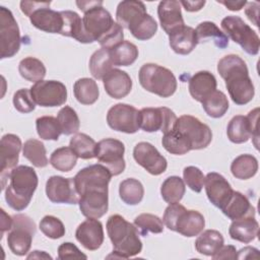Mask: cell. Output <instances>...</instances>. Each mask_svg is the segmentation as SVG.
Returning a JSON list of instances; mask_svg holds the SVG:
<instances>
[{
    "label": "cell",
    "mask_w": 260,
    "mask_h": 260,
    "mask_svg": "<svg viewBox=\"0 0 260 260\" xmlns=\"http://www.w3.org/2000/svg\"><path fill=\"white\" fill-rule=\"evenodd\" d=\"M112 174L102 164L91 165L80 170L73 178L79 195V209L88 218L99 219L109 207L108 186Z\"/></svg>",
    "instance_id": "1"
},
{
    "label": "cell",
    "mask_w": 260,
    "mask_h": 260,
    "mask_svg": "<svg viewBox=\"0 0 260 260\" xmlns=\"http://www.w3.org/2000/svg\"><path fill=\"white\" fill-rule=\"evenodd\" d=\"M212 139L210 128L198 118L183 115L177 118L174 128L161 139L164 148L172 154L182 155L193 149H203Z\"/></svg>",
    "instance_id": "2"
},
{
    "label": "cell",
    "mask_w": 260,
    "mask_h": 260,
    "mask_svg": "<svg viewBox=\"0 0 260 260\" xmlns=\"http://www.w3.org/2000/svg\"><path fill=\"white\" fill-rule=\"evenodd\" d=\"M217 72L224 79L232 101L239 106L251 102L255 94L246 62L238 55L230 54L217 63Z\"/></svg>",
    "instance_id": "3"
},
{
    "label": "cell",
    "mask_w": 260,
    "mask_h": 260,
    "mask_svg": "<svg viewBox=\"0 0 260 260\" xmlns=\"http://www.w3.org/2000/svg\"><path fill=\"white\" fill-rule=\"evenodd\" d=\"M8 179L5 200L12 209L21 211L28 206L38 187L37 173L31 167L18 166L11 170Z\"/></svg>",
    "instance_id": "4"
},
{
    "label": "cell",
    "mask_w": 260,
    "mask_h": 260,
    "mask_svg": "<svg viewBox=\"0 0 260 260\" xmlns=\"http://www.w3.org/2000/svg\"><path fill=\"white\" fill-rule=\"evenodd\" d=\"M108 236L113 244L115 257L127 259L139 254L142 242L139 239L137 228L119 214H113L107 221Z\"/></svg>",
    "instance_id": "5"
},
{
    "label": "cell",
    "mask_w": 260,
    "mask_h": 260,
    "mask_svg": "<svg viewBox=\"0 0 260 260\" xmlns=\"http://www.w3.org/2000/svg\"><path fill=\"white\" fill-rule=\"evenodd\" d=\"M162 221L169 230L188 238L198 236L205 226V219L199 211L187 210L179 202L170 203L165 210Z\"/></svg>",
    "instance_id": "6"
},
{
    "label": "cell",
    "mask_w": 260,
    "mask_h": 260,
    "mask_svg": "<svg viewBox=\"0 0 260 260\" xmlns=\"http://www.w3.org/2000/svg\"><path fill=\"white\" fill-rule=\"evenodd\" d=\"M138 79L144 89L160 98L173 95L178 85L177 79L170 69L154 63L142 65L139 69Z\"/></svg>",
    "instance_id": "7"
},
{
    "label": "cell",
    "mask_w": 260,
    "mask_h": 260,
    "mask_svg": "<svg viewBox=\"0 0 260 260\" xmlns=\"http://www.w3.org/2000/svg\"><path fill=\"white\" fill-rule=\"evenodd\" d=\"M221 27L224 34L249 55H257L260 48V39L240 16L228 15L221 20Z\"/></svg>",
    "instance_id": "8"
},
{
    "label": "cell",
    "mask_w": 260,
    "mask_h": 260,
    "mask_svg": "<svg viewBox=\"0 0 260 260\" xmlns=\"http://www.w3.org/2000/svg\"><path fill=\"white\" fill-rule=\"evenodd\" d=\"M12 218V226L7 235V244L14 255L23 256L30 249L36 234V223L29 216L21 213Z\"/></svg>",
    "instance_id": "9"
},
{
    "label": "cell",
    "mask_w": 260,
    "mask_h": 260,
    "mask_svg": "<svg viewBox=\"0 0 260 260\" xmlns=\"http://www.w3.org/2000/svg\"><path fill=\"white\" fill-rule=\"evenodd\" d=\"M115 21L103 6H95L84 12L82 17L85 44L99 42L113 27Z\"/></svg>",
    "instance_id": "10"
},
{
    "label": "cell",
    "mask_w": 260,
    "mask_h": 260,
    "mask_svg": "<svg viewBox=\"0 0 260 260\" xmlns=\"http://www.w3.org/2000/svg\"><path fill=\"white\" fill-rule=\"evenodd\" d=\"M20 48V32L12 12L0 6V49L1 59L13 57Z\"/></svg>",
    "instance_id": "11"
},
{
    "label": "cell",
    "mask_w": 260,
    "mask_h": 260,
    "mask_svg": "<svg viewBox=\"0 0 260 260\" xmlns=\"http://www.w3.org/2000/svg\"><path fill=\"white\" fill-rule=\"evenodd\" d=\"M125 146L122 141L115 138H105L96 143L95 157L108 168L112 176H118L124 172Z\"/></svg>",
    "instance_id": "12"
},
{
    "label": "cell",
    "mask_w": 260,
    "mask_h": 260,
    "mask_svg": "<svg viewBox=\"0 0 260 260\" xmlns=\"http://www.w3.org/2000/svg\"><path fill=\"white\" fill-rule=\"evenodd\" d=\"M35 103L41 107H59L67 101V88L57 80H40L30 88Z\"/></svg>",
    "instance_id": "13"
},
{
    "label": "cell",
    "mask_w": 260,
    "mask_h": 260,
    "mask_svg": "<svg viewBox=\"0 0 260 260\" xmlns=\"http://www.w3.org/2000/svg\"><path fill=\"white\" fill-rule=\"evenodd\" d=\"M177 121L175 113L167 108H143L139 111V127L145 132L171 131Z\"/></svg>",
    "instance_id": "14"
},
{
    "label": "cell",
    "mask_w": 260,
    "mask_h": 260,
    "mask_svg": "<svg viewBox=\"0 0 260 260\" xmlns=\"http://www.w3.org/2000/svg\"><path fill=\"white\" fill-rule=\"evenodd\" d=\"M107 123L115 131L133 134L140 128L139 111L128 104H116L108 111Z\"/></svg>",
    "instance_id": "15"
},
{
    "label": "cell",
    "mask_w": 260,
    "mask_h": 260,
    "mask_svg": "<svg viewBox=\"0 0 260 260\" xmlns=\"http://www.w3.org/2000/svg\"><path fill=\"white\" fill-rule=\"evenodd\" d=\"M46 194L53 203L78 204L79 195L73 178L52 176L46 183Z\"/></svg>",
    "instance_id": "16"
},
{
    "label": "cell",
    "mask_w": 260,
    "mask_h": 260,
    "mask_svg": "<svg viewBox=\"0 0 260 260\" xmlns=\"http://www.w3.org/2000/svg\"><path fill=\"white\" fill-rule=\"evenodd\" d=\"M133 157L139 166L153 176L165 173L168 167L166 157L149 142L137 143L133 149Z\"/></svg>",
    "instance_id": "17"
},
{
    "label": "cell",
    "mask_w": 260,
    "mask_h": 260,
    "mask_svg": "<svg viewBox=\"0 0 260 260\" xmlns=\"http://www.w3.org/2000/svg\"><path fill=\"white\" fill-rule=\"evenodd\" d=\"M21 140L15 134H5L1 138L0 142V173H1V188L6 187V179L12 169H14L18 162V156L21 149Z\"/></svg>",
    "instance_id": "18"
},
{
    "label": "cell",
    "mask_w": 260,
    "mask_h": 260,
    "mask_svg": "<svg viewBox=\"0 0 260 260\" xmlns=\"http://www.w3.org/2000/svg\"><path fill=\"white\" fill-rule=\"evenodd\" d=\"M50 1H44L29 16L31 24L46 32L61 34L63 27V16L61 11L50 9Z\"/></svg>",
    "instance_id": "19"
},
{
    "label": "cell",
    "mask_w": 260,
    "mask_h": 260,
    "mask_svg": "<svg viewBox=\"0 0 260 260\" xmlns=\"http://www.w3.org/2000/svg\"><path fill=\"white\" fill-rule=\"evenodd\" d=\"M204 185L209 201L219 209L228 203L234 192L228 180L222 175L215 172L206 175Z\"/></svg>",
    "instance_id": "20"
},
{
    "label": "cell",
    "mask_w": 260,
    "mask_h": 260,
    "mask_svg": "<svg viewBox=\"0 0 260 260\" xmlns=\"http://www.w3.org/2000/svg\"><path fill=\"white\" fill-rule=\"evenodd\" d=\"M76 240L89 251L98 250L104 242L103 224L96 218H88L81 222L75 232Z\"/></svg>",
    "instance_id": "21"
},
{
    "label": "cell",
    "mask_w": 260,
    "mask_h": 260,
    "mask_svg": "<svg viewBox=\"0 0 260 260\" xmlns=\"http://www.w3.org/2000/svg\"><path fill=\"white\" fill-rule=\"evenodd\" d=\"M157 15L162 29L169 36L178 31L185 25L179 1L168 0L159 2Z\"/></svg>",
    "instance_id": "22"
},
{
    "label": "cell",
    "mask_w": 260,
    "mask_h": 260,
    "mask_svg": "<svg viewBox=\"0 0 260 260\" xmlns=\"http://www.w3.org/2000/svg\"><path fill=\"white\" fill-rule=\"evenodd\" d=\"M146 14V7L143 2L136 0H125L118 4L116 19L122 27L131 30Z\"/></svg>",
    "instance_id": "23"
},
{
    "label": "cell",
    "mask_w": 260,
    "mask_h": 260,
    "mask_svg": "<svg viewBox=\"0 0 260 260\" xmlns=\"http://www.w3.org/2000/svg\"><path fill=\"white\" fill-rule=\"evenodd\" d=\"M103 83L106 92L116 100H120L128 95L132 88V80L129 74L116 68L112 69L103 78Z\"/></svg>",
    "instance_id": "24"
},
{
    "label": "cell",
    "mask_w": 260,
    "mask_h": 260,
    "mask_svg": "<svg viewBox=\"0 0 260 260\" xmlns=\"http://www.w3.org/2000/svg\"><path fill=\"white\" fill-rule=\"evenodd\" d=\"M216 79L211 72L198 71L189 79V92L195 101L201 103L216 89Z\"/></svg>",
    "instance_id": "25"
},
{
    "label": "cell",
    "mask_w": 260,
    "mask_h": 260,
    "mask_svg": "<svg viewBox=\"0 0 260 260\" xmlns=\"http://www.w3.org/2000/svg\"><path fill=\"white\" fill-rule=\"evenodd\" d=\"M230 219H240L243 217L255 216V207L249 199L241 192L234 191L228 203L220 209Z\"/></svg>",
    "instance_id": "26"
},
{
    "label": "cell",
    "mask_w": 260,
    "mask_h": 260,
    "mask_svg": "<svg viewBox=\"0 0 260 260\" xmlns=\"http://www.w3.org/2000/svg\"><path fill=\"white\" fill-rule=\"evenodd\" d=\"M259 224L255 216L235 219L230 225L229 234L233 240L249 244L258 235Z\"/></svg>",
    "instance_id": "27"
},
{
    "label": "cell",
    "mask_w": 260,
    "mask_h": 260,
    "mask_svg": "<svg viewBox=\"0 0 260 260\" xmlns=\"http://www.w3.org/2000/svg\"><path fill=\"white\" fill-rule=\"evenodd\" d=\"M169 41L173 51L180 55L190 54L198 45L195 29L187 25L169 36Z\"/></svg>",
    "instance_id": "28"
},
{
    "label": "cell",
    "mask_w": 260,
    "mask_h": 260,
    "mask_svg": "<svg viewBox=\"0 0 260 260\" xmlns=\"http://www.w3.org/2000/svg\"><path fill=\"white\" fill-rule=\"evenodd\" d=\"M223 246L222 235L215 230H206L200 233L195 241V249L205 256H213Z\"/></svg>",
    "instance_id": "29"
},
{
    "label": "cell",
    "mask_w": 260,
    "mask_h": 260,
    "mask_svg": "<svg viewBox=\"0 0 260 260\" xmlns=\"http://www.w3.org/2000/svg\"><path fill=\"white\" fill-rule=\"evenodd\" d=\"M195 31L198 43L207 42V40L212 39L214 45L219 49H224L229 46L228 36L212 21H203L199 23Z\"/></svg>",
    "instance_id": "30"
},
{
    "label": "cell",
    "mask_w": 260,
    "mask_h": 260,
    "mask_svg": "<svg viewBox=\"0 0 260 260\" xmlns=\"http://www.w3.org/2000/svg\"><path fill=\"white\" fill-rule=\"evenodd\" d=\"M228 138L237 144L247 142L252 137V131L247 116L237 115L231 119L226 128Z\"/></svg>",
    "instance_id": "31"
},
{
    "label": "cell",
    "mask_w": 260,
    "mask_h": 260,
    "mask_svg": "<svg viewBox=\"0 0 260 260\" xmlns=\"http://www.w3.org/2000/svg\"><path fill=\"white\" fill-rule=\"evenodd\" d=\"M75 99L82 105L94 104L100 95V90L96 82L87 77L79 78L73 85Z\"/></svg>",
    "instance_id": "32"
},
{
    "label": "cell",
    "mask_w": 260,
    "mask_h": 260,
    "mask_svg": "<svg viewBox=\"0 0 260 260\" xmlns=\"http://www.w3.org/2000/svg\"><path fill=\"white\" fill-rule=\"evenodd\" d=\"M258 171V160L252 154H241L237 156L232 165L231 172L233 176L240 180H248L256 175Z\"/></svg>",
    "instance_id": "33"
},
{
    "label": "cell",
    "mask_w": 260,
    "mask_h": 260,
    "mask_svg": "<svg viewBox=\"0 0 260 260\" xmlns=\"http://www.w3.org/2000/svg\"><path fill=\"white\" fill-rule=\"evenodd\" d=\"M114 64L109 49L95 51L89 59V71L95 79H103L113 68Z\"/></svg>",
    "instance_id": "34"
},
{
    "label": "cell",
    "mask_w": 260,
    "mask_h": 260,
    "mask_svg": "<svg viewBox=\"0 0 260 260\" xmlns=\"http://www.w3.org/2000/svg\"><path fill=\"white\" fill-rule=\"evenodd\" d=\"M61 14L63 16V27L60 35L73 38L79 43L85 44L82 18L75 11L71 10L61 11Z\"/></svg>",
    "instance_id": "35"
},
{
    "label": "cell",
    "mask_w": 260,
    "mask_h": 260,
    "mask_svg": "<svg viewBox=\"0 0 260 260\" xmlns=\"http://www.w3.org/2000/svg\"><path fill=\"white\" fill-rule=\"evenodd\" d=\"M119 195L124 203L128 205H137L143 199L144 188L138 180L127 178L120 183Z\"/></svg>",
    "instance_id": "36"
},
{
    "label": "cell",
    "mask_w": 260,
    "mask_h": 260,
    "mask_svg": "<svg viewBox=\"0 0 260 260\" xmlns=\"http://www.w3.org/2000/svg\"><path fill=\"white\" fill-rule=\"evenodd\" d=\"M110 52L114 66L132 65L138 57L137 47L129 41H123L122 43L111 49Z\"/></svg>",
    "instance_id": "37"
},
{
    "label": "cell",
    "mask_w": 260,
    "mask_h": 260,
    "mask_svg": "<svg viewBox=\"0 0 260 260\" xmlns=\"http://www.w3.org/2000/svg\"><path fill=\"white\" fill-rule=\"evenodd\" d=\"M201 104L205 113L209 117L215 119L222 117L229 110V101L226 95L217 89L205 98Z\"/></svg>",
    "instance_id": "38"
},
{
    "label": "cell",
    "mask_w": 260,
    "mask_h": 260,
    "mask_svg": "<svg viewBox=\"0 0 260 260\" xmlns=\"http://www.w3.org/2000/svg\"><path fill=\"white\" fill-rule=\"evenodd\" d=\"M23 156L36 168H44L49 164L44 143L38 139H28L22 146Z\"/></svg>",
    "instance_id": "39"
},
{
    "label": "cell",
    "mask_w": 260,
    "mask_h": 260,
    "mask_svg": "<svg viewBox=\"0 0 260 260\" xmlns=\"http://www.w3.org/2000/svg\"><path fill=\"white\" fill-rule=\"evenodd\" d=\"M186 191L184 180L178 176H171L167 178L160 187V194L162 199L168 203L180 202Z\"/></svg>",
    "instance_id": "40"
},
{
    "label": "cell",
    "mask_w": 260,
    "mask_h": 260,
    "mask_svg": "<svg viewBox=\"0 0 260 260\" xmlns=\"http://www.w3.org/2000/svg\"><path fill=\"white\" fill-rule=\"evenodd\" d=\"M18 71L22 78L35 83L43 80L46 76V67L44 63L35 57H26L22 59L19 62Z\"/></svg>",
    "instance_id": "41"
},
{
    "label": "cell",
    "mask_w": 260,
    "mask_h": 260,
    "mask_svg": "<svg viewBox=\"0 0 260 260\" xmlns=\"http://www.w3.org/2000/svg\"><path fill=\"white\" fill-rule=\"evenodd\" d=\"M70 148L75 154L82 159H90L95 157L96 143L85 133H76L69 142Z\"/></svg>",
    "instance_id": "42"
},
{
    "label": "cell",
    "mask_w": 260,
    "mask_h": 260,
    "mask_svg": "<svg viewBox=\"0 0 260 260\" xmlns=\"http://www.w3.org/2000/svg\"><path fill=\"white\" fill-rule=\"evenodd\" d=\"M77 155L70 146H62L55 149L50 157L51 166L60 172H70L77 162Z\"/></svg>",
    "instance_id": "43"
},
{
    "label": "cell",
    "mask_w": 260,
    "mask_h": 260,
    "mask_svg": "<svg viewBox=\"0 0 260 260\" xmlns=\"http://www.w3.org/2000/svg\"><path fill=\"white\" fill-rule=\"evenodd\" d=\"M36 127L38 135L44 140H58L62 134L57 118L52 116H43L37 119Z\"/></svg>",
    "instance_id": "44"
},
{
    "label": "cell",
    "mask_w": 260,
    "mask_h": 260,
    "mask_svg": "<svg viewBox=\"0 0 260 260\" xmlns=\"http://www.w3.org/2000/svg\"><path fill=\"white\" fill-rule=\"evenodd\" d=\"M134 225L142 236H147L148 233L160 234L164 232V221L151 213H141L136 216Z\"/></svg>",
    "instance_id": "45"
},
{
    "label": "cell",
    "mask_w": 260,
    "mask_h": 260,
    "mask_svg": "<svg viewBox=\"0 0 260 260\" xmlns=\"http://www.w3.org/2000/svg\"><path fill=\"white\" fill-rule=\"evenodd\" d=\"M57 120L59 122L62 134L71 135L78 132L80 121L76 112L71 107H63L57 115Z\"/></svg>",
    "instance_id": "46"
},
{
    "label": "cell",
    "mask_w": 260,
    "mask_h": 260,
    "mask_svg": "<svg viewBox=\"0 0 260 260\" xmlns=\"http://www.w3.org/2000/svg\"><path fill=\"white\" fill-rule=\"evenodd\" d=\"M41 232L48 238L56 240L65 235V226L63 222L56 216L46 215L40 221Z\"/></svg>",
    "instance_id": "47"
},
{
    "label": "cell",
    "mask_w": 260,
    "mask_h": 260,
    "mask_svg": "<svg viewBox=\"0 0 260 260\" xmlns=\"http://www.w3.org/2000/svg\"><path fill=\"white\" fill-rule=\"evenodd\" d=\"M157 30V23L154 18L148 13L142 18V20L130 30L132 36L139 41H146L151 39Z\"/></svg>",
    "instance_id": "48"
},
{
    "label": "cell",
    "mask_w": 260,
    "mask_h": 260,
    "mask_svg": "<svg viewBox=\"0 0 260 260\" xmlns=\"http://www.w3.org/2000/svg\"><path fill=\"white\" fill-rule=\"evenodd\" d=\"M183 179H184V182L192 191L196 193L201 192L204 185L205 176L203 175L200 169L194 166L186 167L183 170Z\"/></svg>",
    "instance_id": "49"
},
{
    "label": "cell",
    "mask_w": 260,
    "mask_h": 260,
    "mask_svg": "<svg viewBox=\"0 0 260 260\" xmlns=\"http://www.w3.org/2000/svg\"><path fill=\"white\" fill-rule=\"evenodd\" d=\"M13 106L19 113H30L36 108V103L31 96L30 89L21 88L13 94Z\"/></svg>",
    "instance_id": "50"
},
{
    "label": "cell",
    "mask_w": 260,
    "mask_h": 260,
    "mask_svg": "<svg viewBox=\"0 0 260 260\" xmlns=\"http://www.w3.org/2000/svg\"><path fill=\"white\" fill-rule=\"evenodd\" d=\"M123 39H124L123 27L118 22H115L113 27L108 31V34L99 41V44L102 46V48L111 50L117 45H119L120 43H122Z\"/></svg>",
    "instance_id": "51"
},
{
    "label": "cell",
    "mask_w": 260,
    "mask_h": 260,
    "mask_svg": "<svg viewBox=\"0 0 260 260\" xmlns=\"http://www.w3.org/2000/svg\"><path fill=\"white\" fill-rule=\"evenodd\" d=\"M87 259V256L80 252V250L72 243L66 242L58 247V259Z\"/></svg>",
    "instance_id": "52"
},
{
    "label": "cell",
    "mask_w": 260,
    "mask_h": 260,
    "mask_svg": "<svg viewBox=\"0 0 260 260\" xmlns=\"http://www.w3.org/2000/svg\"><path fill=\"white\" fill-rule=\"evenodd\" d=\"M258 117H259V108H256L252 111L249 112L247 118L249 120L250 123V127H251V131H252V138L255 139L254 144L256 146V148H258V137H259V133H258Z\"/></svg>",
    "instance_id": "53"
},
{
    "label": "cell",
    "mask_w": 260,
    "mask_h": 260,
    "mask_svg": "<svg viewBox=\"0 0 260 260\" xmlns=\"http://www.w3.org/2000/svg\"><path fill=\"white\" fill-rule=\"evenodd\" d=\"M237 250L235 246L228 245L222 246L212 257V259H236Z\"/></svg>",
    "instance_id": "54"
},
{
    "label": "cell",
    "mask_w": 260,
    "mask_h": 260,
    "mask_svg": "<svg viewBox=\"0 0 260 260\" xmlns=\"http://www.w3.org/2000/svg\"><path fill=\"white\" fill-rule=\"evenodd\" d=\"M245 13L248 16L249 20H251L256 26H259V24H258L259 3H257V2H247V7L245 9Z\"/></svg>",
    "instance_id": "55"
},
{
    "label": "cell",
    "mask_w": 260,
    "mask_h": 260,
    "mask_svg": "<svg viewBox=\"0 0 260 260\" xmlns=\"http://www.w3.org/2000/svg\"><path fill=\"white\" fill-rule=\"evenodd\" d=\"M259 251L256 248L253 247H245L242 248L238 254H237V259H249V258H259Z\"/></svg>",
    "instance_id": "56"
},
{
    "label": "cell",
    "mask_w": 260,
    "mask_h": 260,
    "mask_svg": "<svg viewBox=\"0 0 260 260\" xmlns=\"http://www.w3.org/2000/svg\"><path fill=\"white\" fill-rule=\"evenodd\" d=\"M180 4H182L185 8L186 11L189 12H194V11H199L203 6L205 5V1H180Z\"/></svg>",
    "instance_id": "57"
},
{
    "label": "cell",
    "mask_w": 260,
    "mask_h": 260,
    "mask_svg": "<svg viewBox=\"0 0 260 260\" xmlns=\"http://www.w3.org/2000/svg\"><path fill=\"white\" fill-rule=\"evenodd\" d=\"M13 218L8 215L4 209H1V238L5 231H10Z\"/></svg>",
    "instance_id": "58"
},
{
    "label": "cell",
    "mask_w": 260,
    "mask_h": 260,
    "mask_svg": "<svg viewBox=\"0 0 260 260\" xmlns=\"http://www.w3.org/2000/svg\"><path fill=\"white\" fill-rule=\"evenodd\" d=\"M217 2L224 5L229 10H232V11H239L247 4V1H217Z\"/></svg>",
    "instance_id": "59"
},
{
    "label": "cell",
    "mask_w": 260,
    "mask_h": 260,
    "mask_svg": "<svg viewBox=\"0 0 260 260\" xmlns=\"http://www.w3.org/2000/svg\"><path fill=\"white\" fill-rule=\"evenodd\" d=\"M76 5L78 6V8L83 11L86 12L87 10L91 9L92 7L95 6H103V1H76Z\"/></svg>",
    "instance_id": "60"
},
{
    "label": "cell",
    "mask_w": 260,
    "mask_h": 260,
    "mask_svg": "<svg viewBox=\"0 0 260 260\" xmlns=\"http://www.w3.org/2000/svg\"><path fill=\"white\" fill-rule=\"evenodd\" d=\"M30 258H49L52 259V257L50 255H48L47 253H45L44 251H34L30 255L27 256V259Z\"/></svg>",
    "instance_id": "61"
}]
</instances>
